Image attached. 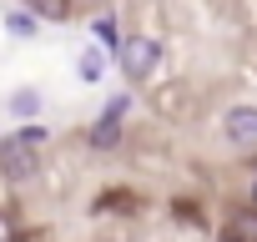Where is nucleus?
<instances>
[{
    "label": "nucleus",
    "instance_id": "9",
    "mask_svg": "<svg viewBox=\"0 0 257 242\" xmlns=\"http://www.w3.org/2000/svg\"><path fill=\"white\" fill-rule=\"evenodd\" d=\"M6 31L16 36V41H36V31H41V21L26 11V6H11L6 11Z\"/></svg>",
    "mask_w": 257,
    "mask_h": 242
},
{
    "label": "nucleus",
    "instance_id": "6",
    "mask_svg": "<svg viewBox=\"0 0 257 242\" xmlns=\"http://www.w3.org/2000/svg\"><path fill=\"white\" fill-rule=\"evenodd\" d=\"M222 242H257V207H232L222 217Z\"/></svg>",
    "mask_w": 257,
    "mask_h": 242
},
{
    "label": "nucleus",
    "instance_id": "1",
    "mask_svg": "<svg viewBox=\"0 0 257 242\" xmlns=\"http://www.w3.org/2000/svg\"><path fill=\"white\" fill-rule=\"evenodd\" d=\"M116 71L126 76V81H152L157 76V66H162V41L157 36H121V46H116Z\"/></svg>",
    "mask_w": 257,
    "mask_h": 242
},
{
    "label": "nucleus",
    "instance_id": "10",
    "mask_svg": "<svg viewBox=\"0 0 257 242\" xmlns=\"http://www.w3.org/2000/svg\"><path fill=\"white\" fill-rule=\"evenodd\" d=\"M91 36H96V46H106V51L116 56V46H121V31H116V16H96Z\"/></svg>",
    "mask_w": 257,
    "mask_h": 242
},
{
    "label": "nucleus",
    "instance_id": "12",
    "mask_svg": "<svg viewBox=\"0 0 257 242\" xmlns=\"http://www.w3.org/2000/svg\"><path fill=\"white\" fill-rule=\"evenodd\" d=\"M0 242H21V227H16L11 212H0Z\"/></svg>",
    "mask_w": 257,
    "mask_h": 242
},
{
    "label": "nucleus",
    "instance_id": "3",
    "mask_svg": "<svg viewBox=\"0 0 257 242\" xmlns=\"http://www.w3.org/2000/svg\"><path fill=\"white\" fill-rule=\"evenodd\" d=\"M222 142L237 152H257V106H227L222 111Z\"/></svg>",
    "mask_w": 257,
    "mask_h": 242
},
{
    "label": "nucleus",
    "instance_id": "11",
    "mask_svg": "<svg viewBox=\"0 0 257 242\" xmlns=\"http://www.w3.org/2000/svg\"><path fill=\"white\" fill-rule=\"evenodd\" d=\"M16 142L36 152V147H46V127H36V121H21V127H16Z\"/></svg>",
    "mask_w": 257,
    "mask_h": 242
},
{
    "label": "nucleus",
    "instance_id": "8",
    "mask_svg": "<svg viewBox=\"0 0 257 242\" xmlns=\"http://www.w3.org/2000/svg\"><path fill=\"white\" fill-rule=\"evenodd\" d=\"M11 116L16 121H41V111H46V96L36 91V86H21V91H11Z\"/></svg>",
    "mask_w": 257,
    "mask_h": 242
},
{
    "label": "nucleus",
    "instance_id": "5",
    "mask_svg": "<svg viewBox=\"0 0 257 242\" xmlns=\"http://www.w3.org/2000/svg\"><path fill=\"white\" fill-rule=\"evenodd\" d=\"M106 71H111V51L91 41V46L76 56V81H81V86H101V81H106Z\"/></svg>",
    "mask_w": 257,
    "mask_h": 242
},
{
    "label": "nucleus",
    "instance_id": "13",
    "mask_svg": "<svg viewBox=\"0 0 257 242\" xmlns=\"http://www.w3.org/2000/svg\"><path fill=\"white\" fill-rule=\"evenodd\" d=\"M252 202H257V182H252Z\"/></svg>",
    "mask_w": 257,
    "mask_h": 242
},
{
    "label": "nucleus",
    "instance_id": "14",
    "mask_svg": "<svg viewBox=\"0 0 257 242\" xmlns=\"http://www.w3.org/2000/svg\"><path fill=\"white\" fill-rule=\"evenodd\" d=\"M91 6H101V0H91Z\"/></svg>",
    "mask_w": 257,
    "mask_h": 242
},
{
    "label": "nucleus",
    "instance_id": "4",
    "mask_svg": "<svg viewBox=\"0 0 257 242\" xmlns=\"http://www.w3.org/2000/svg\"><path fill=\"white\" fill-rule=\"evenodd\" d=\"M132 111V96H111L106 101V116L91 127V147L96 152H111V147H121V116Z\"/></svg>",
    "mask_w": 257,
    "mask_h": 242
},
{
    "label": "nucleus",
    "instance_id": "2",
    "mask_svg": "<svg viewBox=\"0 0 257 242\" xmlns=\"http://www.w3.org/2000/svg\"><path fill=\"white\" fill-rule=\"evenodd\" d=\"M0 177H6L11 187H26L41 177V157L31 147H21L16 137H0Z\"/></svg>",
    "mask_w": 257,
    "mask_h": 242
},
{
    "label": "nucleus",
    "instance_id": "7",
    "mask_svg": "<svg viewBox=\"0 0 257 242\" xmlns=\"http://www.w3.org/2000/svg\"><path fill=\"white\" fill-rule=\"evenodd\" d=\"M21 6L41 21V26H66L76 16V0H21Z\"/></svg>",
    "mask_w": 257,
    "mask_h": 242
}]
</instances>
